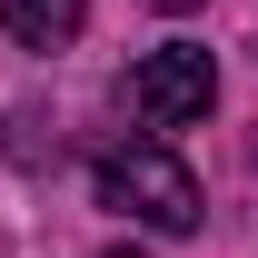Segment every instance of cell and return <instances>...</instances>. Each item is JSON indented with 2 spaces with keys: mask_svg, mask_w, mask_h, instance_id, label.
I'll use <instances>...</instances> for the list:
<instances>
[{
  "mask_svg": "<svg viewBox=\"0 0 258 258\" xmlns=\"http://www.w3.org/2000/svg\"><path fill=\"white\" fill-rule=\"evenodd\" d=\"M99 209H119V219L179 238V228H199V179H189V159H179V149L129 139V149H109V159H99Z\"/></svg>",
  "mask_w": 258,
  "mask_h": 258,
  "instance_id": "1",
  "label": "cell"
},
{
  "mask_svg": "<svg viewBox=\"0 0 258 258\" xmlns=\"http://www.w3.org/2000/svg\"><path fill=\"white\" fill-rule=\"evenodd\" d=\"M209 99H219V70L189 40H169V50H149L129 70V119L139 129H189V119H209Z\"/></svg>",
  "mask_w": 258,
  "mask_h": 258,
  "instance_id": "2",
  "label": "cell"
},
{
  "mask_svg": "<svg viewBox=\"0 0 258 258\" xmlns=\"http://www.w3.org/2000/svg\"><path fill=\"white\" fill-rule=\"evenodd\" d=\"M80 20H90V0H0V30L20 50H70Z\"/></svg>",
  "mask_w": 258,
  "mask_h": 258,
  "instance_id": "3",
  "label": "cell"
},
{
  "mask_svg": "<svg viewBox=\"0 0 258 258\" xmlns=\"http://www.w3.org/2000/svg\"><path fill=\"white\" fill-rule=\"evenodd\" d=\"M149 10H189V0H149Z\"/></svg>",
  "mask_w": 258,
  "mask_h": 258,
  "instance_id": "4",
  "label": "cell"
},
{
  "mask_svg": "<svg viewBox=\"0 0 258 258\" xmlns=\"http://www.w3.org/2000/svg\"><path fill=\"white\" fill-rule=\"evenodd\" d=\"M99 258H139V248H99Z\"/></svg>",
  "mask_w": 258,
  "mask_h": 258,
  "instance_id": "5",
  "label": "cell"
}]
</instances>
